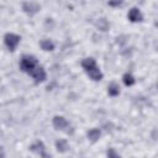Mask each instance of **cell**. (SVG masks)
Here are the masks:
<instances>
[{
  "mask_svg": "<svg viewBox=\"0 0 158 158\" xmlns=\"http://www.w3.org/2000/svg\"><path fill=\"white\" fill-rule=\"evenodd\" d=\"M30 151L31 152H35V153H37V154H43L44 152H46V146H44V143L42 142V141H36L35 143H32L31 146H30Z\"/></svg>",
  "mask_w": 158,
  "mask_h": 158,
  "instance_id": "ba28073f",
  "label": "cell"
},
{
  "mask_svg": "<svg viewBox=\"0 0 158 158\" xmlns=\"http://www.w3.org/2000/svg\"><path fill=\"white\" fill-rule=\"evenodd\" d=\"M22 10L27 15L32 16L41 10V5L38 2H35V1H25V2H22Z\"/></svg>",
  "mask_w": 158,
  "mask_h": 158,
  "instance_id": "277c9868",
  "label": "cell"
},
{
  "mask_svg": "<svg viewBox=\"0 0 158 158\" xmlns=\"http://www.w3.org/2000/svg\"><path fill=\"white\" fill-rule=\"evenodd\" d=\"M107 5L109 6H121L122 5V1H109Z\"/></svg>",
  "mask_w": 158,
  "mask_h": 158,
  "instance_id": "2e32d148",
  "label": "cell"
},
{
  "mask_svg": "<svg viewBox=\"0 0 158 158\" xmlns=\"http://www.w3.org/2000/svg\"><path fill=\"white\" fill-rule=\"evenodd\" d=\"M31 77L33 78L35 83L36 84H40V83H43L46 79H47V74H46V70L43 69V67L38 65L31 74Z\"/></svg>",
  "mask_w": 158,
  "mask_h": 158,
  "instance_id": "8992f818",
  "label": "cell"
},
{
  "mask_svg": "<svg viewBox=\"0 0 158 158\" xmlns=\"http://www.w3.org/2000/svg\"><path fill=\"white\" fill-rule=\"evenodd\" d=\"M20 42H21V36H19L16 33L7 32L4 36V43H5V46L7 47V49L10 52H14L17 48V46H19Z\"/></svg>",
  "mask_w": 158,
  "mask_h": 158,
  "instance_id": "3957f363",
  "label": "cell"
},
{
  "mask_svg": "<svg viewBox=\"0 0 158 158\" xmlns=\"http://www.w3.org/2000/svg\"><path fill=\"white\" fill-rule=\"evenodd\" d=\"M40 157H41V158H51V156H49L47 152H44V153H43V154H41Z\"/></svg>",
  "mask_w": 158,
  "mask_h": 158,
  "instance_id": "e0dca14e",
  "label": "cell"
},
{
  "mask_svg": "<svg viewBox=\"0 0 158 158\" xmlns=\"http://www.w3.org/2000/svg\"><path fill=\"white\" fill-rule=\"evenodd\" d=\"M56 148L59 153H65L69 151V143L65 139H57L56 141Z\"/></svg>",
  "mask_w": 158,
  "mask_h": 158,
  "instance_id": "30bf717a",
  "label": "cell"
},
{
  "mask_svg": "<svg viewBox=\"0 0 158 158\" xmlns=\"http://www.w3.org/2000/svg\"><path fill=\"white\" fill-rule=\"evenodd\" d=\"M127 19L131 22H141L143 20V15H142V12L138 7H132L127 12Z\"/></svg>",
  "mask_w": 158,
  "mask_h": 158,
  "instance_id": "52a82bcc",
  "label": "cell"
},
{
  "mask_svg": "<svg viewBox=\"0 0 158 158\" xmlns=\"http://www.w3.org/2000/svg\"><path fill=\"white\" fill-rule=\"evenodd\" d=\"M40 46H41V48H42L44 52H52V51L54 49V43H53L51 40H47V38L42 40V41L40 42Z\"/></svg>",
  "mask_w": 158,
  "mask_h": 158,
  "instance_id": "4fadbf2b",
  "label": "cell"
},
{
  "mask_svg": "<svg viewBox=\"0 0 158 158\" xmlns=\"http://www.w3.org/2000/svg\"><path fill=\"white\" fill-rule=\"evenodd\" d=\"M122 81H123V84L126 86H132L136 83V79H135V77L131 73H125L122 75Z\"/></svg>",
  "mask_w": 158,
  "mask_h": 158,
  "instance_id": "5bb4252c",
  "label": "cell"
},
{
  "mask_svg": "<svg viewBox=\"0 0 158 158\" xmlns=\"http://www.w3.org/2000/svg\"><path fill=\"white\" fill-rule=\"evenodd\" d=\"M81 67L84 69V72L88 74V77L93 80V81H100L102 79V72L100 70V68L96 64V60L91 57L84 58L81 60Z\"/></svg>",
  "mask_w": 158,
  "mask_h": 158,
  "instance_id": "6da1fadb",
  "label": "cell"
},
{
  "mask_svg": "<svg viewBox=\"0 0 158 158\" xmlns=\"http://www.w3.org/2000/svg\"><path fill=\"white\" fill-rule=\"evenodd\" d=\"M38 60L35 56H31V54H23L21 57V60H20V70L31 75L32 72L38 67Z\"/></svg>",
  "mask_w": 158,
  "mask_h": 158,
  "instance_id": "7a4b0ae2",
  "label": "cell"
},
{
  "mask_svg": "<svg viewBox=\"0 0 158 158\" xmlns=\"http://www.w3.org/2000/svg\"><path fill=\"white\" fill-rule=\"evenodd\" d=\"M106 158H121V156L116 152L115 148L110 147V148H107V151H106Z\"/></svg>",
  "mask_w": 158,
  "mask_h": 158,
  "instance_id": "9a60e30c",
  "label": "cell"
},
{
  "mask_svg": "<svg viewBox=\"0 0 158 158\" xmlns=\"http://www.w3.org/2000/svg\"><path fill=\"white\" fill-rule=\"evenodd\" d=\"M157 89H158V81H157Z\"/></svg>",
  "mask_w": 158,
  "mask_h": 158,
  "instance_id": "ac0fdd59",
  "label": "cell"
},
{
  "mask_svg": "<svg viewBox=\"0 0 158 158\" xmlns=\"http://www.w3.org/2000/svg\"><path fill=\"white\" fill-rule=\"evenodd\" d=\"M107 94H109L110 96H112V98L118 96V95H120V86H118V84L115 83V81L110 83L109 86H107Z\"/></svg>",
  "mask_w": 158,
  "mask_h": 158,
  "instance_id": "8fae6325",
  "label": "cell"
},
{
  "mask_svg": "<svg viewBox=\"0 0 158 158\" xmlns=\"http://www.w3.org/2000/svg\"><path fill=\"white\" fill-rule=\"evenodd\" d=\"M95 26H96L100 31H107V30L110 28V22H109L106 19L100 17V19H98V20H96Z\"/></svg>",
  "mask_w": 158,
  "mask_h": 158,
  "instance_id": "7c38bea8",
  "label": "cell"
},
{
  "mask_svg": "<svg viewBox=\"0 0 158 158\" xmlns=\"http://www.w3.org/2000/svg\"><path fill=\"white\" fill-rule=\"evenodd\" d=\"M52 123H53V127L58 131H65L68 127H69V122L65 117L63 116H59V115H56L52 120Z\"/></svg>",
  "mask_w": 158,
  "mask_h": 158,
  "instance_id": "5b68a950",
  "label": "cell"
},
{
  "mask_svg": "<svg viewBox=\"0 0 158 158\" xmlns=\"http://www.w3.org/2000/svg\"><path fill=\"white\" fill-rule=\"evenodd\" d=\"M86 137H88V139L90 142H96L101 137V131L99 128H90L88 131V133H86Z\"/></svg>",
  "mask_w": 158,
  "mask_h": 158,
  "instance_id": "9c48e42d",
  "label": "cell"
}]
</instances>
